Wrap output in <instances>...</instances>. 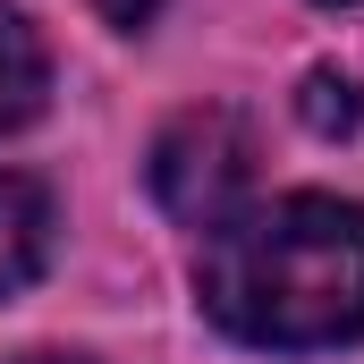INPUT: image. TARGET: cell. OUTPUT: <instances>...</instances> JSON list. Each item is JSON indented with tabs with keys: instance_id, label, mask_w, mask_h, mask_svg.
I'll return each instance as SVG.
<instances>
[{
	"instance_id": "6da1fadb",
	"label": "cell",
	"mask_w": 364,
	"mask_h": 364,
	"mask_svg": "<svg viewBox=\"0 0 364 364\" xmlns=\"http://www.w3.org/2000/svg\"><path fill=\"white\" fill-rule=\"evenodd\" d=\"M195 296L237 348L314 356L364 331V203L272 195L203 229Z\"/></svg>"
},
{
	"instance_id": "7a4b0ae2",
	"label": "cell",
	"mask_w": 364,
	"mask_h": 364,
	"mask_svg": "<svg viewBox=\"0 0 364 364\" xmlns=\"http://www.w3.org/2000/svg\"><path fill=\"white\" fill-rule=\"evenodd\" d=\"M255 186V127L237 110H178L153 136V195L186 229H220L229 212H246Z\"/></svg>"
},
{
	"instance_id": "3957f363",
	"label": "cell",
	"mask_w": 364,
	"mask_h": 364,
	"mask_svg": "<svg viewBox=\"0 0 364 364\" xmlns=\"http://www.w3.org/2000/svg\"><path fill=\"white\" fill-rule=\"evenodd\" d=\"M51 237H60L51 186L26 178V170H0V296H17V288H34V279H43Z\"/></svg>"
},
{
	"instance_id": "277c9868",
	"label": "cell",
	"mask_w": 364,
	"mask_h": 364,
	"mask_svg": "<svg viewBox=\"0 0 364 364\" xmlns=\"http://www.w3.org/2000/svg\"><path fill=\"white\" fill-rule=\"evenodd\" d=\"M43 102H51V51H43V34L0 0V136H17L26 119H43Z\"/></svg>"
},
{
	"instance_id": "5b68a950",
	"label": "cell",
	"mask_w": 364,
	"mask_h": 364,
	"mask_svg": "<svg viewBox=\"0 0 364 364\" xmlns=\"http://www.w3.org/2000/svg\"><path fill=\"white\" fill-rule=\"evenodd\" d=\"M296 110H305V127H314V136H348V127L364 119V93H356V77H339V68H314Z\"/></svg>"
},
{
	"instance_id": "8992f818",
	"label": "cell",
	"mask_w": 364,
	"mask_h": 364,
	"mask_svg": "<svg viewBox=\"0 0 364 364\" xmlns=\"http://www.w3.org/2000/svg\"><path fill=\"white\" fill-rule=\"evenodd\" d=\"M93 9H102L119 34H136V26H153V17H161V0H93Z\"/></svg>"
},
{
	"instance_id": "52a82bcc",
	"label": "cell",
	"mask_w": 364,
	"mask_h": 364,
	"mask_svg": "<svg viewBox=\"0 0 364 364\" xmlns=\"http://www.w3.org/2000/svg\"><path fill=\"white\" fill-rule=\"evenodd\" d=\"M9 364H93V356H68V348H34V356H9Z\"/></svg>"
}]
</instances>
